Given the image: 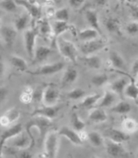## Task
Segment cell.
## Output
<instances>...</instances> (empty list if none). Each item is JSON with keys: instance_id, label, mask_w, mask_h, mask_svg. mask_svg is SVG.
I'll use <instances>...</instances> for the list:
<instances>
[{"instance_id": "obj_53", "label": "cell", "mask_w": 138, "mask_h": 158, "mask_svg": "<svg viewBox=\"0 0 138 158\" xmlns=\"http://www.w3.org/2000/svg\"><path fill=\"white\" fill-rule=\"evenodd\" d=\"M136 85L138 86V75H137V81H136Z\"/></svg>"}, {"instance_id": "obj_50", "label": "cell", "mask_w": 138, "mask_h": 158, "mask_svg": "<svg viewBox=\"0 0 138 158\" xmlns=\"http://www.w3.org/2000/svg\"><path fill=\"white\" fill-rule=\"evenodd\" d=\"M4 70H5V65H4V62L0 59V78L2 77L3 73H4Z\"/></svg>"}, {"instance_id": "obj_36", "label": "cell", "mask_w": 138, "mask_h": 158, "mask_svg": "<svg viewBox=\"0 0 138 158\" xmlns=\"http://www.w3.org/2000/svg\"><path fill=\"white\" fill-rule=\"evenodd\" d=\"M124 94L128 98L133 99V100H136L138 98V86L136 85V82L133 80V78H131L130 82L125 87Z\"/></svg>"}, {"instance_id": "obj_34", "label": "cell", "mask_w": 138, "mask_h": 158, "mask_svg": "<svg viewBox=\"0 0 138 158\" xmlns=\"http://www.w3.org/2000/svg\"><path fill=\"white\" fill-rule=\"evenodd\" d=\"M111 111L116 114H120V115H125V114L130 113L131 111V106L129 103L126 101H120L117 102L115 106L111 108Z\"/></svg>"}, {"instance_id": "obj_39", "label": "cell", "mask_w": 138, "mask_h": 158, "mask_svg": "<svg viewBox=\"0 0 138 158\" xmlns=\"http://www.w3.org/2000/svg\"><path fill=\"white\" fill-rule=\"evenodd\" d=\"M85 96H86V91L80 87L74 88L66 94L67 99H69V100H73V101L80 100V99H83Z\"/></svg>"}, {"instance_id": "obj_24", "label": "cell", "mask_w": 138, "mask_h": 158, "mask_svg": "<svg viewBox=\"0 0 138 158\" xmlns=\"http://www.w3.org/2000/svg\"><path fill=\"white\" fill-rule=\"evenodd\" d=\"M102 95L98 93H94L91 94V95L85 96L83 99L81 103L79 104V108L82 109H94L95 107H97L99 101L101 100Z\"/></svg>"}, {"instance_id": "obj_27", "label": "cell", "mask_w": 138, "mask_h": 158, "mask_svg": "<svg viewBox=\"0 0 138 158\" xmlns=\"http://www.w3.org/2000/svg\"><path fill=\"white\" fill-rule=\"evenodd\" d=\"M127 79L122 77L120 79H116L112 83H111V89L110 90L112 91L115 94H116L117 96H120L122 97V95L124 94V90H125V87L127 86Z\"/></svg>"}, {"instance_id": "obj_18", "label": "cell", "mask_w": 138, "mask_h": 158, "mask_svg": "<svg viewBox=\"0 0 138 158\" xmlns=\"http://www.w3.org/2000/svg\"><path fill=\"white\" fill-rule=\"evenodd\" d=\"M20 118V111L18 108H11L0 117V127H9Z\"/></svg>"}, {"instance_id": "obj_47", "label": "cell", "mask_w": 138, "mask_h": 158, "mask_svg": "<svg viewBox=\"0 0 138 158\" xmlns=\"http://www.w3.org/2000/svg\"><path fill=\"white\" fill-rule=\"evenodd\" d=\"M9 94V90L5 86H0V105L6 100Z\"/></svg>"}, {"instance_id": "obj_57", "label": "cell", "mask_w": 138, "mask_h": 158, "mask_svg": "<svg viewBox=\"0 0 138 158\" xmlns=\"http://www.w3.org/2000/svg\"><path fill=\"white\" fill-rule=\"evenodd\" d=\"M137 155H138V153H137Z\"/></svg>"}, {"instance_id": "obj_31", "label": "cell", "mask_w": 138, "mask_h": 158, "mask_svg": "<svg viewBox=\"0 0 138 158\" xmlns=\"http://www.w3.org/2000/svg\"><path fill=\"white\" fill-rule=\"evenodd\" d=\"M78 38L84 42H88V41H92V40L98 39L99 34L96 30H94L92 28H87V29H83L81 31L78 32Z\"/></svg>"}, {"instance_id": "obj_10", "label": "cell", "mask_w": 138, "mask_h": 158, "mask_svg": "<svg viewBox=\"0 0 138 158\" xmlns=\"http://www.w3.org/2000/svg\"><path fill=\"white\" fill-rule=\"evenodd\" d=\"M23 131V127L21 123H16L11 127H9L6 131L2 132V135H0V156H2L3 149L5 147V143L9 139H12L13 137L17 136Z\"/></svg>"}, {"instance_id": "obj_2", "label": "cell", "mask_w": 138, "mask_h": 158, "mask_svg": "<svg viewBox=\"0 0 138 158\" xmlns=\"http://www.w3.org/2000/svg\"><path fill=\"white\" fill-rule=\"evenodd\" d=\"M56 47L58 52H60L61 56L72 63H76L78 56H79V49L72 42L68 41L66 39L59 38L56 40Z\"/></svg>"}, {"instance_id": "obj_5", "label": "cell", "mask_w": 138, "mask_h": 158, "mask_svg": "<svg viewBox=\"0 0 138 158\" xmlns=\"http://www.w3.org/2000/svg\"><path fill=\"white\" fill-rule=\"evenodd\" d=\"M64 67H65V63L63 61H57V62L44 64V65L39 66V68L34 69V70L27 71V72L34 76H47L61 71Z\"/></svg>"}, {"instance_id": "obj_11", "label": "cell", "mask_w": 138, "mask_h": 158, "mask_svg": "<svg viewBox=\"0 0 138 158\" xmlns=\"http://www.w3.org/2000/svg\"><path fill=\"white\" fill-rule=\"evenodd\" d=\"M12 139V147L16 148V149H29L30 147H33L34 145V142H36L26 131H22L17 136L13 137Z\"/></svg>"}, {"instance_id": "obj_32", "label": "cell", "mask_w": 138, "mask_h": 158, "mask_svg": "<svg viewBox=\"0 0 138 158\" xmlns=\"http://www.w3.org/2000/svg\"><path fill=\"white\" fill-rule=\"evenodd\" d=\"M70 123H71L72 130H74L77 132L84 131V130H85V127H86V123L82 120V118H80V116H79L76 112H73L71 114Z\"/></svg>"}, {"instance_id": "obj_9", "label": "cell", "mask_w": 138, "mask_h": 158, "mask_svg": "<svg viewBox=\"0 0 138 158\" xmlns=\"http://www.w3.org/2000/svg\"><path fill=\"white\" fill-rule=\"evenodd\" d=\"M59 98H60V94H59L57 87L52 83L47 84L46 89H44L43 98L44 106H56L59 101Z\"/></svg>"}, {"instance_id": "obj_23", "label": "cell", "mask_w": 138, "mask_h": 158, "mask_svg": "<svg viewBox=\"0 0 138 158\" xmlns=\"http://www.w3.org/2000/svg\"><path fill=\"white\" fill-rule=\"evenodd\" d=\"M85 18L87 20V22L90 24V28L96 30V31L102 35L101 33V27H100V21H99L98 14L95 10H93L91 8L85 9Z\"/></svg>"}, {"instance_id": "obj_35", "label": "cell", "mask_w": 138, "mask_h": 158, "mask_svg": "<svg viewBox=\"0 0 138 158\" xmlns=\"http://www.w3.org/2000/svg\"><path fill=\"white\" fill-rule=\"evenodd\" d=\"M87 139L95 147H100L104 144V138L101 135V133H99L98 131H89Z\"/></svg>"}, {"instance_id": "obj_56", "label": "cell", "mask_w": 138, "mask_h": 158, "mask_svg": "<svg viewBox=\"0 0 138 158\" xmlns=\"http://www.w3.org/2000/svg\"><path fill=\"white\" fill-rule=\"evenodd\" d=\"M0 158H2V156H0Z\"/></svg>"}, {"instance_id": "obj_40", "label": "cell", "mask_w": 138, "mask_h": 158, "mask_svg": "<svg viewBox=\"0 0 138 158\" xmlns=\"http://www.w3.org/2000/svg\"><path fill=\"white\" fill-rule=\"evenodd\" d=\"M44 84L42 85H38L34 89H33V101L34 103H41L43 102V93H44V89H46Z\"/></svg>"}, {"instance_id": "obj_44", "label": "cell", "mask_w": 138, "mask_h": 158, "mask_svg": "<svg viewBox=\"0 0 138 158\" xmlns=\"http://www.w3.org/2000/svg\"><path fill=\"white\" fill-rule=\"evenodd\" d=\"M54 18L56 19V21L68 22V20H69V10L67 8L57 9L55 11V14H54Z\"/></svg>"}, {"instance_id": "obj_49", "label": "cell", "mask_w": 138, "mask_h": 158, "mask_svg": "<svg viewBox=\"0 0 138 158\" xmlns=\"http://www.w3.org/2000/svg\"><path fill=\"white\" fill-rule=\"evenodd\" d=\"M131 73L133 76L138 75V58H136L134 61H133L132 65H131Z\"/></svg>"}, {"instance_id": "obj_1", "label": "cell", "mask_w": 138, "mask_h": 158, "mask_svg": "<svg viewBox=\"0 0 138 158\" xmlns=\"http://www.w3.org/2000/svg\"><path fill=\"white\" fill-rule=\"evenodd\" d=\"M54 127V123H52V120H49V118H43V117H33L31 120H30L26 123V132H29L32 128H36L39 131V141L42 143L43 142L44 138H46L47 135L53 131Z\"/></svg>"}, {"instance_id": "obj_22", "label": "cell", "mask_w": 138, "mask_h": 158, "mask_svg": "<svg viewBox=\"0 0 138 158\" xmlns=\"http://www.w3.org/2000/svg\"><path fill=\"white\" fill-rule=\"evenodd\" d=\"M51 48L48 47H44V46H39L36 48L34 53V57H33V62L34 64L37 63H42L43 61H46L48 58V56H51Z\"/></svg>"}, {"instance_id": "obj_14", "label": "cell", "mask_w": 138, "mask_h": 158, "mask_svg": "<svg viewBox=\"0 0 138 158\" xmlns=\"http://www.w3.org/2000/svg\"><path fill=\"white\" fill-rule=\"evenodd\" d=\"M0 34H1V38L5 44V46L11 48L14 46L15 41H16L17 38L16 29L10 26H5L0 29Z\"/></svg>"}, {"instance_id": "obj_20", "label": "cell", "mask_w": 138, "mask_h": 158, "mask_svg": "<svg viewBox=\"0 0 138 158\" xmlns=\"http://www.w3.org/2000/svg\"><path fill=\"white\" fill-rule=\"evenodd\" d=\"M108 63L112 68L118 69V70L125 68L124 58L121 56L120 52H117L116 51H112V49L108 52Z\"/></svg>"}, {"instance_id": "obj_33", "label": "cell", "mask_w": 138, "mask_h": 158, "mask_svg": "<svg viewBox=\"0 0 138 158\" xmlns=\"http://www.w3.org/2000/svg\"><path fill=\"white\" fill-rule=\"evenodd\" d=\"M30 19H31V17L29 16L28 13L20 15L19 17H17L16 19H15L14 24H15V29H16V31L20 32V31H24V30H26V28L29 25Z\"/></svg>"}, {"instance_id": "obj_8", "label": "cell", "mask_w": 138, "mask_h": 158, "mask_svg": "<svg viewBox=\"0 0 138 158\" xmlns=\"http://www.w3.org/2000/svg\"><path fill=\"white\" fill-rule=\"evenodd\" d=\"M108 155L112 158H128L129 153L123 147L122 143H116L108 139L105 143Z\"/></svg>"}, {"instance_id": "obj_4", "label": "cell", "mask_w": 138, "mask_h": 158, "mask_svg": "<svg viewBox=\"0 0 138 158\" xmlns=\"http://www.w3.org/2000/svg\"><path fill=\"white\" fill-rule=\"evenodd\" d=\"M108 44V42L104 39H95L92 41L84 42L83 44H80L79 47V51L81 52V53L84 56H93L97 52L101 51V49L105 48Z\"/></svg>"}, {"instance_id": "obj_19", "label": "cell", "mask_w": 138, "mask_h": 158, "mask_svg": "<svg viewBox=\"0 0 138 158\" xmlns=\"http://www.w3.org/2000/svg\"><path fill=\"white\" fill-rule=\"evenodd\" d=\"M117 95L115 94L111 90H106L105 93H104V95L102 96L101 100L99 101L97 107L98 108H112V106H115L116 104V101H117Z\"/></svg>"}, {"instance_id": "obj_54", "label": "cell", "mask_w": 138, "mask_h": 158, "mask_svg": "<svg viewBox=\"0 0 138 158\" xmlns=\"http://www.w3.org/2000/svg\"><path fill=\"white\" fill-rule=\"evenodd\" d=\"M0 48H1V43H0Z\"/></svg>"}, {"instance_id": "obj_42", "label": "cell", "mask_w": 138, "mask_h": 158, "mask_svg": "<svg viewBox=\"0 0 138 158\" xmlns=\"http://www.w3.org/2000/svg\"><path fill=\"white\" fill-rule=\"evenodd\" d=\"M0 7L7 12L14 13L17 11L18 5L13 0H3V1H0Z\"/></svg>"}, {"instance_id": "obj_7", "label": "cell", "mask_w": 138, "mask_h": 158, "mask_svg": "<svg viewBox=\"0 0 138 158\" xmlns=\"http://www.w3.org/2000/svg\"><path fill=\"white\" fill-rule=\"evenodd\" d=\"M38 36H39V32H38L37 26H34L32 29L27 30L24 35L25 48H26L28 56L31 58L34 57V51H36V40Z\"/></svg>"}, {"instance_id": "obj_45", "label": "cell", "mask_w": 138, "mask_h": 158, "mask_svg": "<svg viewBox=\"0 0 138 158\" xmlns=\"http://www.w3.org/2000/svg\"><path fill=\"white\" fill-rule=\"evenodd\" d=\"M43 9H44V11H46L47 19L54 16V14H55V11H56L55 8H54V3L51 2V1L44 2V4H43Z\"/></svg>"}, {"instance_id": "obj_26", "label": "cell", "mask_w": 138, "mask_h": 158, "mask_svg": "<svg viewBox=\"0 0 138 158\" xmlns=\"http://www.w3.org/2000/svg\"><path fill=\"white\" fill-rule=\"evenodd\" d=\"M105 27L108 30V32L115 35H121L120 31V20L116 17H108L104 21Z\"/></svg>"}, {"instance_id": "obj_51", "label": "cell", "mask_w": 138, "mask_h": 158, "mask_svg": "<svg viewBox=\"0 0 138 158\" xmlns=\"http://www.w3.org/2000/svg\"><path fill=\"white\" fill-rule=\"evenodd\" d=\"M66 158H73V155H72V154H69Z\"/></svg>"}, {"instance_id": "obj_38", "label": "cell", "mask_w": 138, "mask_h": 158, "mask_svg": "<svg viewBox=\"0 0 138 158\" xmlns=\"http://www.w3.org/2000/svg\"><path fill=\"white\" fill-rule=\"evenodd\" d=\"M7 153L16 158H33L32 153L29 151V149H16L11 147L7 149Z\"/></svg>"}, {"instance_id": "obj_30", "label": "cell", "mask_w": 138, "mask_h": 158, "mask_svg": "<svg viewBox=\"0 0 138 158\" xmlns=\"http://www.w3.org/2000/svg\"><path fill=\"white\" fill-rule=\"evenodd\" d=\"M10 63L17 69L18 71L21 72H27L28 71V63L25 59L16 54H13V56H10Z\"/></svg>"}, {"instance_id": "obj_16", "label": "cell", "mask_w": 138, "mask_h": 158, "mask_svg": "<svg viewBox=\"0 0 138 158\" xmlns=\"http://www.w3.org/2000/svg\"><path fill=\"white\" fill-rule=\"evenodd\" d=\"M57 132H58L59 136H63V137L67 138V139L70 141L72 144L77 145V146L83 145L84 142L80 139L78 132L75 131L74 130H72V128H69L68 127H62Z\"/></svg>"}, {"instance_id": "obj_37", "label": "cell", "mask_w": 138, "mask_h": 158, "mask_svg": "<svg viewBox=\"0 0 138 158\" xmlns=\"http://www.w3.org/2000/svg\"><path fill=\"white\" fill-rule=\"evenodd\" d=\"M33 101V88L31 86H25L20 94V102L23 104H30Z\"/></svg>"}, {"instance_id": "obj_21", "label": "cell", "mask_w": 138, "mask_h": 158, "mask_svg": "<svg viewBox=\"0 0 138 158\" xmlns=\"http://www.w3.org/2000/svg\"><path fill=\"white\" fill-rule=\"evenodd\" d=\"M89 122L92 123H105L108 120V114L106 111L102 108H94L92 109V111L89 113Z\"/></svg>"}, {"instance_id": "obj_48", "label": "cell", "mask_w": 138, "mask_h": 158, "mask_svg": "<svg viewBox=\"0 0 138 158\" xmlns=\"http://www.w3.org/2000/svg\"><path fill=\"white\" fill-rule=\"evenodd\" d=\"M86 1H79V0H71L69 1L70 6L73 7L74 9H79V8H83L84 5H86Z\"/></svg>"}, {"instance_id": "obj_13", "label": "cell", "mask_w": 138, "mask_h": 158, "mask_svg": "<svg viewBox=\"0 0 138 158\" xmlns=\"http://www.w3.org/2000/svg\"><path fill=\"white\" fill-rule=\"evenodd\" d=\"M59 110H60V107L57 105L56 106H43V107L34 109L31 115L33 117L39 116V117L49 118V120H53V118L57 116Z\"/></svg>"}, {"instance_id": "obj_43", "label": "cell", "mask_w": 138, "mask_h": 158, "mask_svg": "<svg viewBox=\"0 0 138 158\" xmlns=\"http://www.w3.org/2000/svg\"><path fill=\"white\" fill-rule=\"evenodd\" d=\"M125 5L128 9V12H129L131 19L133 21L138 22V4L135 2L127 1V2H125Z\"/></svg>"}, {"instance_id": "obj_15", "label": "cell", "mask_w": 138, "mask_h": 158, "mask_svg": "<svg viewBox=\"0 0 138 158\" xmlns=\"http://www.w3.org/2000/svg\"><path fill=\"white\" fill-rule=\"evenodd\" d=\"M52 31H53V35L54 38H58L60 37L63 33L70 31L73 33V35H77L78 32L76 28L74 27V25L69 24L68 22H60V21H55L52 26Z\"/></svg>"}, {"instance_id": "obj_17", "label": "cell", "mask_w": 138, "mask_h": 158, "mask_svg": "<svg viewBox=\"0 0 138 158\" xmlns=\"http://www.w3.org/2000/svg\"><path fill=\"white\" fill-rule=\"evenodd\" d=\"M105 133L108 139L116 143H123L129 139V135H127L122 131L117 130V128L110 127L105 131Z\"/></svg>"}, {"instance_id": "obj_46", "label": "cell", "mask_w": 138, "mask_h": 158, "mask_svg": "<svg viewBox=\"0 0 138 158\" xmlns=\"http://www.w3.org/2000/svg\"><path fill=\"white\" fill-rule=\"evenodd\" d=\"M125 31L128 35H130V36H137L138 35V22L132 21L130 23H128L125 28Z\"/></svg>"}, {"instance_id": "obj_12", "label": "cell", "mask_w": 138, "mask_h": 158, "mask_svg": "<svg viewBox=\"0 0 138 158\" xmlns=\"http://www.w3.org/2000/svg\"><path fill=\"white\" fill-rule=\"evenodd\" d=\"M36 26L38 29L39 35H41L43 38L48 40V41H55V38H54L53 31H52V26L49 24L47 18L39 19Z\"/></svg>"}, {"instance_id": "obj_41", "label": "cell", "mask_w": 138, "mask_h": 158, "mask_svg": "<svg viewBox=\"0 0 138 158\" xmlns=\"http://www.w3.org/2000/svg\"><path fill=\"white\" fill-rule=\"evenodd\" d=\"M108 81V76L106 73L96 74L91 78V83L96 87H102Z\"/></svg>"}, {"instance_id": "obj_28", "label": "cell", "mask_w": 138, "mask_h": 158, "mask_svg": "<svg viewBox=\"0 0 138 158\" xmlns=\"http://www.w3.org/2000/svg\"><path fill=\"white\" fill-rule=\"evenodd\" d=\"M80 60L83 62L85 66L91 68V69H100L102 67V59L98 56H83L80 58Z\"/></svg>"}, {"instance_id": "obj_6", "label": "cell", "mask_w": 138, "mask_h": 158, "mask_svg": "<svg viewBox=\"0 0 138 158\" xmlns=\"http://www.w3.org/2000/svg\"><path fill=\"white\" fill-rule=\"evenodd\" d=\"M16 4L18 6H21L26 9L29 16L33 20H39L42 19L43 15V7L42 5L37 1H28V0H16Z\"/></svg>"}, {"instance_id": "obj_29", "label": "cell", "mask_w": 138, "mask_h": 158, "mask_svg": "<svg viewBox=\"0 0 138 158\" xmlns=\"http://www.w3.org/2000/svg\"><path fill=\"white\" fill-rule=\"evenodd\" d=\"M122 131H124L127 135L135 132L138 130V123L132 118H124L121 122Z\"/></svg>"}, {"instance_id": "obj_3", "label": "cell", "mask_w": 138, "mask_h": 158, "mask_svg": "<svg viewBox=\"0 0 138 158\" xmlns=\"http://www.w3.org/2000/svg\"><path fill=\"white\" fill-rule=\"evenodd\" d=\"M44 145V154L47 158H55L58 146H59V135L58 132L51 131H49L43 140Z\"/></svg>"}, {"instance_id": "obj_25", "label": "cell", "mask_w": 138, "mask_h": 158, "mask_svg": "<svg viewBox=\"0 0 138 158\" xmlns=\"http://www.w3.org/2000/svg\"><path fill=\"white\" fill-rule=\"evenodd\" d=\"M78 78V72L75 68L73 66H68L65 71H64V74L62 75V79H61V85L62 86H69L72 85V84L77 80Z\"/></svg>"}, {"instance_id": "obj_52", "label": "cell", "mask_w": 138, "mask_h": 158, "mask_svg": "<svg viewBox=\"0 0 138 158\" xmlns=\"http://www.w3.org/2000/svg\"><path fill=\"white\" fill-rule=\"evenodd\" d=\"M0 29H1V15H0Z\"/></svg>"}, {"instance_id": "obj_55", "label": "cell", "mask_w": 138, "mask_h": 158, "mask_svg": "<svg viewBox=\"0 0 138 158\" xmlns=\"http://www.w3.org/2000/svg\"><path fill=\"white\" fill-rule=\"evenodd\" d=\"M94 158H99V157H94Z\"/></svg>"}]
</instances>
